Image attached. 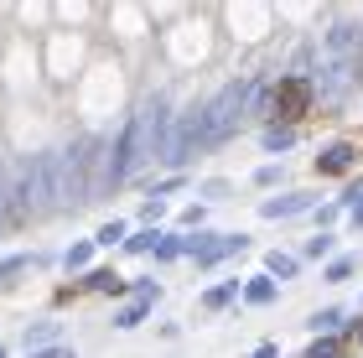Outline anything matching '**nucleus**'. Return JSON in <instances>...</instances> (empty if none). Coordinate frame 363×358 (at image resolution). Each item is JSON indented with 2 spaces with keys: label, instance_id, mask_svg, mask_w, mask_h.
<instances>
[{
  "label": "nucleus",
  "instance_id": "obj_1",
  "mask_svg": "<svg viewBox=\"0 0 363 358\" xmlns=\"http://www.w3.org/2000/svg\"><path fill=\"white\" fill-rule=\"evenodd\" d=\"M52 208V177H47V156H26L21 167L11 172V229H26Z\"/></svg>",
  "mask_w": 363,
  "mask_h": 358
},
{
  "label": "nucleus",
  "instance_id": "obj_2",
  "mask_svg": "<svg viewBox=\"0 0 363 358\" xmlns=\"http://www.w3.org/2000/svg\"><path fill=\"white\" fill-rule=\"evenodd\" d=\"M99 151V140H73L57 156H47V177H52V208H84L89 203V161Z\"/></svg>",
  "mask_w": 363,
  "mask_h": 358
},
{
  "label": "nucleus",
  "instance_id": "obj_3",
  "mask_svg": "<svg viewBox=\"0 0 363 358\" xmlns=\"http://www.w3.org/2000/svg\"><path fill=\"white\" fill-rule=\"evenodd\" d=\"M255 94H259L255 78H234V84H223L203 104V151H213V145H223L228 135H234L239 120H244V109L255 104Z\"/></svg>",
  "mask_w": 363,
  "mask_h": 358
},
{
  "label": "nucleus",
  "instance_id": "obj_4",
  "mask_svg": "<svg viewBox=\"0 0 363 358\" xmlns=\"http://www.w3.org/2000/svg\"><path fill=\"white\" fill-rule=\"evenodd\" d=\"M311 99H317V84H311L306 73H291V78H280L270 94H255V104L265 109L270 120H286V130H291L296 120L311 115Z\"/></svg>",
  "mask_w": 363,
  "mask_h": 358
},
{
  "label": "nucleus",
  "instance_id": "obj_5",
  "mask_svg": "<svg viewBox=\"0 0 363 358\" xmlns=\"http://www.w3.org/2000/svg\"><path fill=\"white\" fill-rule=\"evenodd\" d=\"M327 57H333V68H342L358 84L363 78V26L358 21H333L327 26Z\"/></svg>",
  "mask_w": 363,
  "mask_h": 358
},
{
  "label": "nucleus",
  "instance_id": "obj_6",
  "mask_svg": "<svg viewBox=\"0 0 363 358\" xmlns=\"http://www.w3.org/2000/svg\"><path fill=\"white\" fill-rule=\"evenodd\" d=\"M244 234H197V239H182V254H192L197 265H218V259H228V254H244Z\"/></svg>",
  "mask_w": 363,
  "mask_h": 358
},
{
  "label": "nucleus",
  "instance_id": "obj_7",
  "mask_svg": "<svg viewBox=\"0 0 363 358\" xmlns=\"http://www.w3.org/2000/svg\"><path fill=\"white\" fill-rule=\"evenodd\" d=\"M363 145V135H348V140H337V145H327V151L317 156V177H342L353 167V151Z\"/></svg>",
  "mask_w": 363,
  "mask_h": 358
},
{
  "label": "nucleus",
  "instance_id": "obj_8",
  "mask_svg": "<svg viewBox=\"0 0 363 358\" xmlns=\"http://www.w3.org/2000/svg\"><path fill=\"white\" fill-rule=\"evenodd\" d=\"M84 291H114V296H120V291H125V281H120L114 270H94L84 286H62V291H57V301H73V296H84Z\"/></svg>",
  "mask_w": 363,
  "mask_h": 358
},
{
  "label": "nucleus",
  "instance_id": "obj_9",
  "mask_svg": "<svg viewBox=\"0 0 363 358\" xmlns=\"http://www.w3.org/2000/svg\"><path fill=\"white\" fill-rule=\"evenodd\" d=\"M306 208H311L306 192H286V198H270L259 213H265V218H296V213H306Z\"/></svg>",
  "mask_w": 363,
  "mask_h": 358
},
{
  "label": "nucleus",
  "instance_id": "obj_10",
  "mask_svg": "<svg viewBox=\"0 0 363 358\" xmlns=\"http://www.w3.org/2000/svg\"><path fill=\"white\" fill-rule=\"evenodd\" d=\"M239 296L250 301V306H270V301H275V281H270V275H255V281L244 286Z\"/></svg>",
  "mask_w": 363,
  "mask_h": 358
},
{
  "label": "nucleus",
  "instance_id": "obj_11",
  "mask_svg": "<svg viewBox=\"0 0 363 358\" xmlns=\"http://www.w3.org/2000/svg\"><path fill=\"white\" fill-rule=\"evenodd\" d=\"M296 270H301V259H296V254H265V275H270V281H291V275Z\"/></svg>",
  "mask_w": 363,
  "mask_h": 358
},
{
  "label": "nucleus",
  "instance_id": "obj_12",
  "mask_svg": "<svg viewBox=\"0 0 363 358\" xmlns=\"http://www.w3.org/2000/svg\"><path fill=\"white\" fill-rule=\"evenodd\" d=\"M52 337H57V322H31V328H26V353L52 348Z\"/></svg>",
  "mask_w": 363,
  "mask_h": 358
},
{
  "label": "nucleus",
  "instance_id": "obj_13",
  "mask_svg": "<svg viewBox=\"0 0 363 358\" xmlns=\"http://www.w3.org/2000/svg\"><path fill=\"white\" fill-rule=\"evenodd\" d=\"M151 301H156V296H135V301H130L120 317H114V328H140V322H145V312H151Z\"/></svg>",
  "mask_w": 363,
  "mask_h": 358
},
{
  "label": "nucleus",
  "instance_id": "obj_14",
  "mask_svg": "<svg viewBox=\"0 0 363 358\" xmlns=\"http://www.w3.org/2000/svg\"><path fill=\"white\" fill-rule=\"evenodd\" d=\"M306 328H311V332H337V328H342V312H337V306H322V312L306 317Z\"/></svg>",
  "mask_w": 363,
  "mask_h": 358
},
{
  "label": "nucleus",
  "instance_id": "obj_15",
  "mask_svg": "<svg viewBox=\"0 0 363 358\" xmlns=\"http://www.w3.org/2000/svg\"><path fill=\"white\" fill-rule=\"evenodd\" d=\"M239 291H244L239 281H223V286H213V291H208V296H203V306H208V312H218V306H228V301H234V296H239Z\"/></svg>",
  "mask_w": 363,
  "mask_h": 358
},
{
  "label": "nucleus",
  "instance_id": "obj_16",
  "mask_svg": "<svg viewBox=\"0 0 363 358\" xmlns=\"http://www.w3.org/2000/svg\"><path fill=\"white\" fill-rule=\"evenodd\" d=\"M291 140H296V135H291L286 125H270V130H265V151H286Z\"/></svg>",
  "mask_w": 363,
  "mask_h": 358
},
{
  "label": "nucleus",
  "instance_id": "obj_17",
  "mask_svg": "<svg viewBox=\"0 0 363 358\" xmlns=\"http://www.w3.org/2000/svg\"><path fill=\"white\" fill-rule=\"evenodd\" d=\"M156 239H161L156 229H145V234H135V239H125V250H130V254H151V250H156Z\"/></svg>",
  "mask_w": 363,
  "mask_h": 358
},
{
  "label": "nucleus",
  "instance_id": "obj_18",
  "mask_svg": "<svg viewBox=\"0 0 363 358\" xmlns=\"http://www.w3.org/2000/svg\"><path fill=\"white\" fill-rule=\"evenodd\" d=\"M120 239H125V223H120V218H114V223H104V229L94 234V244H109V250H114Z\"/></svg>",
  "mask_w": 363,
  "mask_h": 358
},
{
  "label": "nucleus",
  "instance_id": "obj_19",
  "mask_svg": "<svg viewBox=\"0 0 363 358\" xmlns=\"http://www.w3.org/2000/svg\"><path fill=\"white\" fill-rule=\"evenodd\" d=\"M89 254H94V244H73V250L62 254V259H68V270H84V265H89Z\"/></svg>",
  "mask_w": 363,
  "mask_h": 358
},
{
  "label": "nucleus",
  "instance_id": "obj_20",
  "mask_svg": "<svg viewBox=\"0 0 363 358\" xmlns=\"http://www.w3.org/2000/svg\"><path fill=\"white\" fill-rule=\"evenodd\" d=\"M333 244H337L333 234H317V239H306V254H311V259H322V254H333Z\"/></svg>",
  "mask_w": 363,
  "mask_h": 358
},
{
  "label": "nucleus",
  "instance_id": "obj_21",
  "mask_svg": "<svg viewBox=\"0 0 363 358\" xmlns=\"http://www.w3.org/2000/svg\"><path fill=\"white\" fill-rule=\"evenodd\" d=\"M11 229V187H6V172H0V234Z\"/></svg>",
  "mask_w": 363,
  "mask_h": 358
},
{
  "label": "nucleus",
  "instance_id": "obj_22",
  "mask_svg": "<svg viewBox=\"0 0 363 358\" xmlns=\"http://www.w3.org/2000/svg\"><path fill=\"white\" fill-rule=\"evenodd\" d=\"M172 254H182V239L177 234H161L156 239V259H172Z\"/></svg>",
  "mask_w": 363,
  "mask_h": 358
},
{
  "label": "nucleus",
  "instance_id": "obj_23",
  "mask_svg": "<svg viewBox=\"0 0 363 358\" xmlns=\"http://www.w3.org/2000/svg\"><path fill=\"white\" fill-rule=\"evenodd\" d=\"M342 353H348L342 343H311L306 348V358H342Z\"/></svg>",
  "mask_w": 363,
  "mask_h": 358
},
{
  "label": "nucleus",
  "instance_id": "obj_24",
  "mask_svg": "<svg viewBox=\"0 0 363 358\" xmlns=\"http://www.w3.org/2000/svg\"><path fill=\"white\" fill-rule=\"evenodd\" d=\"M353 275V259H333V265H327V281H348Z\"/></svg>",
  "mask_w": 363,
  "mask_h": 358
},
{
  "label": "nucleus",
  "instance_id": "obj_25",
  "mask_svg": "<svg viewBox=\"0 0 363 358\" xmlns=\"http://www.w3.org/2000/svg\"><path fill=\"white\" fill-rule=\"evenodd\" d=\"M16 270H26V254H6V259H0V281L16 275Z\"/></svg>",
  "mask_w": 363,
  "mask_h": 358
},
{
  "label": "nucleus",
  "instance_id": "obj_26",
  "mask_svg": "<svg viewBox=\"0 0 363 358\" xmlns=\"http://www.w3.org/2000/svg\"><path fill=\"white\" fill-rule=\"evenodd\" d=\"M161 213H167V203H161V198H151V203H145V208H140V218H145V223H156Z\"/></svg>",
  "mask_w": 363,
  "mask_h": 358
},
{
  "label": "nucleus",
  "instance_id": "obj_27",
  "mask_svg": "<svg viewBox=\"0 0 363 358\" xmlns=\"http://www.w3.org/2000/svg\"><path fill=\"white\" fill-rule=\"evenodd\" d=\"M342 348H348V353H353V348H363V322H353V328H348V337H342Z\"/></svg>",
  "mask_w": 363,
  "mask_h": 358
},
{
  "label": "nucleus",
  "instance_id": "obj_28",
  "mask_svg": "<svg viewBox=\"0 0 363 358\" xmlns=\"http://www.w3.org/2000/svg\"><path fill=\"white\" fill-rule=\"evenodd\" d=\"M255 182H265V187L280 182V167H259V172H255Z\"/></svg>",
  "mask_w": 363,
  "mask_h": 358
},
{
  "label": "nucleus",
  "instance_id": "obj_29",
  "mask_svg": "<svg viewBox=\"0 0 363 358\" xmlns=\"http://www.w3.org/2000/svg\"><path fill=\"white\" fill-rule=\"evenodd\" d=\"M203 198H228V182H203Z\"/></svg>",
  "mask_w": 363,
  "mask_h": 358
},
{
  "label": "nucleus",
  "instance_id": "obj_30",
  "mask_svg": "<svg viewBox=\"0 0 363 358\" xmlns=\"http://www.w3.org/2000/svg\"><path fill=\"white\" fill-rule=\"evenodd\" d=\"M26 358H73L68 348H37V353H26Z\"/></svg>",
  "mask_w": 363,
  "mask_h": 358
},
{
  "label": "nucleus",
  "instance_id": "obj_31",
  "mask_svg": "<svg viewBox=\"0 0 363 358\" xmlns=\"http://www.w3.org/2000/svg\"><path fill=\"white\" fill-rule=\"evenodd\" d=\"M250 358H280V348H275V343H259V348H255Z\"/></svg>",
  "mask_w": 363,
  "mask_h": 358
},
{
  "label": "nucleus",
  "instance_id": "obj_32",
  "mask_svg": "<svg viewBox=\"0 0 363 358\" xmlns=\"http://www.w3.org/2000/svg\"><path fill=\"white\" fill-rule=\"evenodd\" d=\"M0 358H6V348H0Z\"/></svg>",
  "mask_w": 363,
  "mask_h": 358
}]
</instances>
